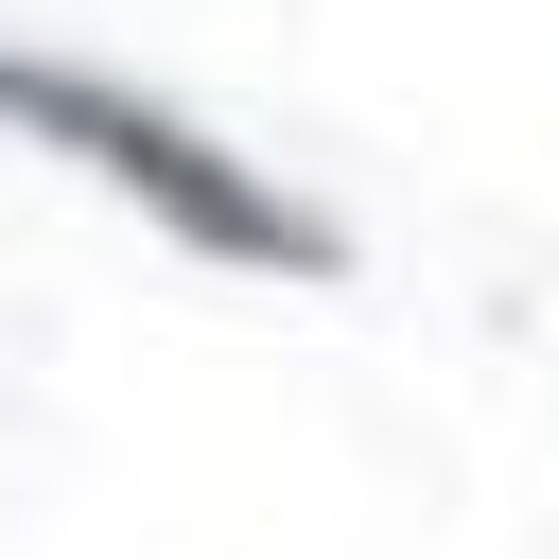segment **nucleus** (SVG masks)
Masks as SVG:
<instances>
[{"label": "nucleus", "mask_w": 559, "mask_h": 559, "mask_svg": "<svg viewBox=\"0 0 559 559\" xmlns=\"http://www.w3.org/2000/svg\"><path fill=\"white\" fill-rule=\"evenodd\" d=\"M0 122H17L35 157H70L87 192H122L157 245L227 262V280H349V227H332L280 157L210 140L192 105H157V87L87 70V52H0Z\"/></svg>", "instance_id": "f257e3e1"}]
</instances>
